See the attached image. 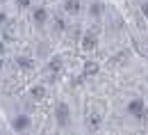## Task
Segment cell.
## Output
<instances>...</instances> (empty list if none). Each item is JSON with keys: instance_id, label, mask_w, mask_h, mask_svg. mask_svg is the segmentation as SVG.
Here are the masks:
<instances>
[{"instance_id": "obj_1", "label": "cell", "mask_w": 148, "mask_h": 135, "mask_svg": "<svg viewBox=\"0 0 148 135\" xmlns=\"http://www.w3.org/2000/svg\"><path fill=\"white\" fill-rule=\"evenodd\" d=\"M12 126H14V131H18V133H25V131L30 128V119H27L25 115H18V117H14Z\"/></svg>"}, {"instance_id": "obj_2", "label": "cell", "mask_w": 148, "mask_h": 135, "mask_svg": "<svg viewBox=\"0 0 148 135\" xmlns=\"http://www.w3.org/2000/svg\"><path fill=\"white\" fill-rule=\"evenodd\" d=\"M57 121H59L62 126H69L71 117H69V105H66V103H59V105H57Z\"/></svg>"}, {"instance_id": "obj_3", "label": "cell", "mask_w": 148, "mask_h": 135, "mask_svg": "<svg viewBox=\"0 0 148 135\" xmlns=\"http://www.w3.org/2000/svg\"><path fill=\"white\" fill-rule=\"evenodd\" d=\"M128 110H130V115L144 117V112H146V108H144V101H141V98H134V101H130V103H128Z\"/></svg>"}, {"instance_id": "obj_4", "label": "cell", "mask_w": 148, "mask_h": 135, "mask_svg": "<svg viewBox=\"0 0 148 135\" xmlns=\"http://www.w3.org/2000/svg\"><path fill=\"white\" fill-rule=\"evenodd\" d=\"M32 21L37 23V28H43L46 21H48V12H46L43 7H37V9L32 12Z\"/></svg>"}, {"instance_id": "obj_5", "label": "cell", "mask_w": 148, "mask_h": 135, "mask_svg": "<svg viewBox=\"0 0 148 135\" xmlns=\"http://www.w3.org/2000/svg\"><path fill=\"white\" fill-rule=\"evenodd\" d=\"M64 9L69 14H80L82 12V0H66L64 2Z\"/></svg>"}, {"instance_id": "obj_6", "label": "cell", "mask_w": 148, "mask_h": 135, "mask_svg": "<svg viewBox=\"0 0 148 135\" xmlns=\"http://www.w3.org/2000/svg\"><path fill=\"white\" fill-rule=\"evenodd\" d=\"M82 48H84V51L96 48V35H93V32H87V35H84V39H82Z\"/></svg>"}, {"instance_id": "obj_7", "label": "cell", "mask_w": 148, "mask_h": 135, "mask_svg": "<svg viewBox=\"0 0 148 135\" xmlns=\"http://www.w3.org/2000/svg\"><path fill=\"white\" fill-rule=\"evenodd\" d=\"M100 121H103V119H100V115H98V112H91V115L87 117V126H89L91 131H98Z\"/></svg>"}, {"instance_id": "obj_8", "label": "cell", "mask_w": 148, "mask_h": 135, "mask_svg": "<svg viewBox=\"0 0 148 135\" xmlns=\"http://www.w3.org/2000/svg\"><path fill=\"white\" fill-rule=\"evenodd\" d=\"M53 30H55V35H59V32H64V30H66V23H64V19H62V16H57V19H55Z\"/></svg>"}, {"instance_id": "obj_9", "label": "cell", "mask_w": 148, "mask_h": 135, "mask_svg": "<svg viewBox=\"0 0 148 135\" xmlns=\"http://www.w3.org/2000/svg\"><path fill=\"white\" fill-rule=\"evenodd\" d=\"M48 69H50V73H57V71L62 69V57H53L50 64H48Z\"/></svg>"}, {"instance_id": "obj_10", "label": "cell", "mask_w": 148, "mask_h": 135, "mask_svg": "<svg viewBox=\"0 0 148 135\" xmlns=\"http://www.w3.org/2000/svg\"><path fill=\"white\" fill-rule=\"evenodd\" d=\"M16 62H18V66H21V69H32V66H34V62H32L30 57H18Z\"/></svg>"}, {"instance_id": "obj_11", "label": "cell", "mask_w": 148, "mask_h": 135, "mask_svg": "<svg viewBox=\"0 0 148 135\" xmlns=\"http://www.w3.org/2000/svg\"><path fill=\"white\" fill-rule=\"evenodd\" d=\"M96 71H98V64H96V62H87V64H84V76H91Z\"/></svg>"}, {"instance_id": "obj_12", "label": "cell", "mask_w": 148, "mask_h": 135, "mask_svg": "<svg viewBox=\"0 0 148 135\" xmlns=\"http://www.w3.org/2000/svg\"><path fill=\"white\" fill-rule=\"evenodd\" d=\"M89 12H91V16H93V19H96V16H100V14H103V5H100V2H93Z\"/></svg>"}, {"instance_id": "obj_13", "label": "cell", "mask_w": 148, "mask_h": 135, "mask_svg": "<svg viewBox=\"0 0 148 135\" xmlns=\"http://www.w3.org/2000/svg\"><path fill=\"white\" fill-rule=\"evenodd\" d=\"M32 96L37 98V101H39V98H43V89H41V87H34V89H32Z\"/></svg>"}, {"instance_id": "obj_14", "label": "cell", "mask_w": 148, "mask_h": 135, "mask_svg": "<svg viewBox=\"0 0 148 135\" xmlns=\"http://www.w3.org/2000/svg\"><path fill=\"white\" fill-rule=\"evenodd\" d=\"M16 2H18V7H23V9L30 7V0H16Z\"/></svg>"}, {"instance_id": "obj_15", "label": "cell", "mask_w": 148, "mask_h": 135, "mask_svg": "<svg viewBox=\"0 0 148 135\" xmlns=\"http://www.w3.org/2000/svg\"><path fill=\"white\" fill-rule=\"evenodd\" d=\"M141 12H144V14H146V16H148V2H146V5H144V7H141Z\"/></svg>"}, {"instance_id": "obj_16", "label": "cell", "mask_w": 148, "mask_h": 135, "mask_svg": "<svg viewBox=\"0 0 148 135\" xmlns=\"http://www.w3.org/2000/svg\"><path fill=\"white\" fill-rule=\"evenodd\" d=\"M0 57H5V46L0 44Z\"/></svg>"}, {"instance_id": "obj_17", "label": "cell", "mask_w": 148, "mask_h": 135, "mask_svg": "<svg viewBox=\"0 0 148 135\" xmlns=\"http://www.w3.org/2000/svg\"><path fill=\"white\" fill-rule=\"evenodd\" d=\"M0 66H2V57H0Z\"/></svg>"}]
</instances>
